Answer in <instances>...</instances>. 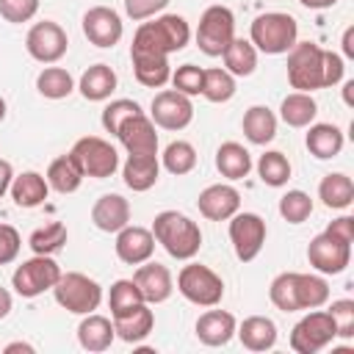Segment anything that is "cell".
Here are the masks:
<instances>
[{
  "instance_id": "1",
  "label": "cell",
  "mask_w": 354,
  "mask_h": 354,
  "mask_svg": "<svg viewBox=\"0 0 354 354\" xmlns=\"http://www.w3.org/2000/svg\"><path fill=\"white\" fill-rule=\"evenodd\" d=\"M191 41V28L180 14H163L152 22H141L133 44H130V61L136 80L147 88H160L171 77L169 55L183 50Z\"/></svg>"
},
{
  "instance_id": "2",
  "label": "cell",
  "mask_w": 354,
  "mask_h": 354,
  "mask_svg": "<svg viewBox=\"0 0 354 354\" xmlns=\"http://www.w3.org/2000/svg\"><path fill=\"white\" fill-rule=\"evenodd\" d=\"M343 58L332 50H321L313 41H296L288 50V83L299 91L329 88L343 80Z\"/></svg>"
},
{
  "instance_id": "3",
  "label": "cell",
  "mask_w": 354,
  "mask_h": 354,
  "mask_svg": "<svg viewBox=\"0 0 354 354\" xmlns=\"http://www.w3.org/2000/svg\"><path fill=\"white\" fill-rule=\"evenodd\" d=\"M268 296H271V304L282 313L315 310L329 301V285L324 277H315V274L282 271L271 279Z\"/></svg>"
},
{
  "instance_id": "4",
  "label": "cell",
  "mask_w": 354,
  "mask_h": 354,
  "mask_svg": "<svg viewBox=\"0 0 354 354\" xmlns=\"http://www.w3.org/2000/svg\"><path fill=\"white\" fill-rule=\"evenodd\" d=\"M152 235L174 260H191L202 246L199 224L180 210H160L152 221Z\"/></svg>"
},
{
  "instance_id": "5",
  "label": "cell",
  "mask_w": 354,
  "mask_h": 354,
  "mask_svg": "<svg viewBox=\"0 0 354 354\" xmlns=\"http://www.w3.org/2000/svg\"><path fill=\"white\" fill-rule=\"evenodd\" d=\"M249 36H252L254 50L268 53V55H282L299 41V25L290 14L266 11V14L254 17V22L249 28Z\"/></svg>"
},
{
  "instance_id": "6",
  "label": "cell",
  "mask_w": 354,
  "mask_h": 354,
  "mask_svg": "<svg viewBox=\"0 0 354 354\" xmlns=\"http://www.w3.org/2000/svg\"><path fill=\"white\" fill-rule=\"evenodd\" d=\"M55 301L66 310V313H75V315H88L100 307L102 301V288L97 279L80 274V271H69V274H61L55 288Z\"/></svg>"
},
{
  "instance_id": "7",
  "label": "cell",
  "mask_w": 354,
  "mask_h": 354,
  "mask_svg": "<svg viewBox=\"0 0 354 354\" xmlns=\"http://www.w3.org/2000/svg\"><path fill=\"white\" fill-rule=\"evenodd\" d=\"M177 290L196 307H216L224 299V282L221 277L202 266V263H188L177 274Z\"/></svg>"
},
{
  "instance_id": "8",
  "label": "cell",
  "mask_w": 354,
  "mask_h": 354,
  "mask_svg": "<svg viewBox=\"0 0 354 354\" xmlns=\"http://www.w3.org/2000/svg\"><path fill=\"white\" fill-rule=\"evenodd\" d=\"M72 158L77 160L83 177H97V180H105L111 177L116 169H119V152L113 144H108L105 138L100 136H83L72 144Z\"/></svg>"
},
{
  "instance_id": "9",
  "label": "cell",
  "mask_w": 354,
  "mask_h": 354,
  "mask_svg": "<svg viewBox=\"0 0 354 354\" xmlns=\"http://www.w3.org/2000/svg\"><path fill=\"white\" fill-rule=\"evenodd\" d=\"M235 39V17L227 6H207L199 17L196 44L205 55H221Z\"/></svg>"
},
{
  "instance_id": "10",
  "label": "cell",
  "mask_w": 354,
  "mask_h": 354,
  "mask_svg": "<svg viewBox=\"0 0 354 354\" xmlns=\"http://www.w3.org/2000/svg\"><path fill=\"white\" fill-rule=\"evenodd\" d=\"M58 277H61V266L50 254H36L22 266H17L11 285L22 299H33V296H41L44 290H53Z\"/></svg>"
},
{
  "instance_id": "11",
  "label": "cell",
  "mask_w": 354,
  "mask_h": 354,
  "mask_svg": "<svg viewBox=\"0 0 354 354\" xmlns=\"http://www.w3.org/2000/svg\"><path fill=\"white\" fill-rule=\"evenodd\" d=\"M337 337L335 321L329 315V310H313L307 313L290 332V348L296 354H315L321 348H326L332 340Z\"/></svg>"
},
{
  "instance_id": "12",
  "label": "cell",
  "mask_w": 354,
  "mask_h": 354,
  "mask_svg": "<svg viewBox=\"0 0 354 354\" xmlns=\"http://www.w3.org/2000/svg\"><path fill=\"white\" fill-rule=\"evenodd\" d=\"M25 47H28L30 58H36L39 64H55V61H61L66 55L69 36H66V30L58 22L44 19V22H36L28 30Z\"/></svg>"
},
{
  "instance_id": "13",
  "label": "cell",
  "mask_w": 354,
  "mask_h": 354,
  "mask_svg": "<svg viewBox=\"0 0 354 354\" xmlns=\"http://www.w3.org/2000/svg\"><path fill=\"white\" fill-rule=\"evenodd\" d=\"M266 235H268L266 221L257 213H235L230 221V241H232L235 257L241 263H249L260 254Z\"/></svg>"
},
{
  "instance_id": "14",
  "label": "cell",
  "mask_w": 354,
  "mask_h": 354,
  "mask_svg": "<svg viewBox=\"0 0 354 354\" xmlns=\"http://www.w3.org/2000/svg\"><path fill=\"white\" fill-rule=\"evenodd\" d=\"M149 119L163 127V130H183L191 124L194 119V105H191V97L174 91V88H166V91H158L152 97V105H149Z\"/></svg>"
},
{
  "instance_id": "15",
  "label": "cell",
  "mask_w": 354,
  "mask_h": 354,
  "mask_svg": "<svg viewBox=\"0 0 354 354\" xmlns=\"http://www.w3.org/2000/svg\"><path fill=\"white\" fill-rule=\"evenodd\" d=\"M307 260L321 274H340L351 263V243H346V241H340V238H335L324 230L321 235H315L310 241Z\"/></svg>"
},
{
  "instance_id": "16",
  "label": "cell",
  "mask_w": 354,
  "mask_h": 354,
  "mask_svg": "<svg viewBox=\"0 0 354 354\" xmlns=\"http://www.w3.org/2000/svg\"><path fill=\"white\" fill-rule=\"evenodd\" d=\"M124 33L122 17L108 6H94L83 14V36L94 47H113Z\"/></svg>"
},
{
  "instance_id": "17",
  "label": "cell",
  "mask_w": 354,
  "mask_h": 354,
  "mask_svg": "<svg viewBox=\"0 0 354 354\" xmlns=\"http://www.w3.org/2000/svg\"><path fill=\"white\" fill-rule=\"evenodd\" d=\"M116 138L127 149V155H158V133L155 122L141 111L124 119L116 130Z\"/></svg>"
},
{
  "instance_id": "18",
  "label": "cell",
  "mask_w": 354,
  "mask_h": 354,
  "mask_svg": "<svg viewBox=\"0 0 354 354\" xmlns=\"http://www.w3.org/2000/svg\"><path fill=\"white\" fill-rule=\"evenodd\" d=\"M196 207L207 221H227V218H232L238 213L241 194H238V188H232L227 183H216V185H207L199 194Z\"/></svg>"
},
{
  "instance_id": "19",
  "label": "cell",
  "mask_w": 354,
  "mask_h": 354,
  "mask_svg": "<svg viewBox=\"0 0 354 354\" xmlns=\"http://www.w3.org/2000/svg\"><path fill=\"white\" fill-rule=\"evenodd\" d=\"M116 257L122 260V263H127V266H141V263H147L149 257H152V252H155V235H152V230H144V227H133V224H127V227H122L119 232H116Z\"/></svg>"
},
{
  "instance_id": "20",
  "label": "cell",
  "mask_w": 354,
  "mask_h": 354,
  "mask_svg": "<svg viewBox=\"0 0 354 354\" xmlns=\"http://www.w3.org/2000/svg\"><path fill=\"white\" fill-rule=\"evenodd\" d=\"M133 282L138 285V290H141V296H144L147 304H160V301H166V299L171 296V290H174L171 271H169L166 266H160V263H152V260H147V263H141V266L136 268Z\"/></svg>"
},
{
  "instance_id": "21",
  "label": "cell",
  "mask_w": 354,
  "mask_h": 354,
  "mask_svg": "<svg viewBox=\"0 0 354 354\" xmlns=\"http://www.w3.org/2000/svg\"><path fill=\"white\" fill-rule=\"evenodd\" d=\"M91 221L102 232H119L130 224V202L119 194H102L91 207Z\"/></svg>"
},
{
  "instance_id": "22",
  "label": "cell",
  "mask_w": 354,
  "mask_h": 354,
  "mask_svg": "<svg viewBox=\"0 0 354 354\" xmlns=\"http://www.w3.org/2000/svg\"><path fill=\"white\" fill-rule=\"evenodd\" d=\"M152 326H155V313L149 310L147 301H141V304L113 315V332L124 343H141L152 332Z\"/></svg>"
},
{
  "instance_id": "23",
  "label": "cell",
  "mask_w": 354,
  "mask_h": 354,
  "mask_svg": "<svg viewBox=\"0 0 354 354\" xmlns=\"http://www.w3.org/2000/svg\"><path fill=\"white\" fill-rule=\"evenodd\" d=\"M235 315L227 310H207L196 318V337L205 346H227L235 335Z\"/></svg>"
},
{
  "instance_id": "24",
  "label": "cell",
  "mask_w": 354,
  "mask_h": 354,
  "mask_svg": "<svg viewBox=\"0 0 354 354\" xmlns=\"http://www.w3.org/2000/svg\"><path fill=\"white\" fill-rule=\"evenodd\" d=\"M158 174H160V160L158 155H127L124 166H122V177H124V185L130 191H149L155 183H158Z\"/></svg>"
},
{
  "instance_id": "25",
  "label": "cell",
  "mask_w": 354,
  "mask_h": 354,
  "mask_svg": "<svg viewBox=\"0 0 354 354\" xmlns=\"http://www.w3.org/2000/svg\"><path fill=\"white\" fill-rule=\"evenodd\" d=\"M116 332H113V324L105 318V315H97V313H88L80 324H77V343L86 348V351H108L111 343H113Z\"/></svg>"
},
{
  "instance_id": "26",
  "label": "cell",
  "mask_w": 354,
  "mask_h": 354,
  "mask_svg": "<svg viewBox=\"0 0 354 354\" xmlns=\"http://www.w3.org/2000/svg\"><path fill=\"white\" fill-rule=\"evenodd\" d=\"M235 335L241 337L243 348L249 351H268L277 343V324L266 315H249L241 326H235Z\"/></svg>"
},
{
  "instance_id": "27",
  "label": "cell",
  "mask_w": 354,
  "mask_h": 354,
  "mask_svg": "<svg viewBox=\"0 0 354 354\" xmlns=\"http://www.w3.org/2000/svg\"><path fill=\"white\" fill-rule=\"evenodd\" d=\"M307 127L310 130H307L304 144H307V149H310L313 158L329 160V158L340 155V149H343V133H340V127H335L329 122H318V124H307Z\"/></svg>"
},
{
  "instance_id": "28",
  "label": "cell",
  "mask_w": 354,
  "mask_h": 354,
  "mask_svg": "<svg viewBox=\"0 0 354 354\" xmlns=\"http://www.w3.org/2000/svg\"><path fill=\"white\" fill-rule=\"evenodd\" d=\"M11 199L17 207H39L47 194H50V185H47V177L39 174V171H22L19 177L11 180Z\"/></svg>"
},
{
  "instance_id": "29",
  "label": "cell",
  "mask_w": 354,
  "mask_h": 354,
  "mask_svg": "<svg viewBox=\"0 0 354 354\" xmlns=\"http://www.w3.org/2000/svg\"><path fill=\"white\" fill-rule=\"evenodd\" d=\"M216 169L227 180H243L252 171V155L238 141H224L216 149Z\"/></svg>"
},
{
  "instance_id": "30",
  "label": "cell",
  "mask_w": 354,
  "mask_h": 354,
  "mask_svg": "<svg viewBox=\"0 0 354 354\" xmlns=\"http://www.w3.org/2000/svg\"><path fill=\"white\" fill-rule=\"evenodd\" d=\"M80 94L88 100V102H102L113 94L116 88V72L108 66V64H94L88 66L83 75H80V83H77Z\"/></svg>"
},
{
  "instance_id": "31",
  "label": "cell",
  "mask_w": 354,
  "mask_h": 354,
  "mask_svg": "<svg viewBox=\"0 0 354 354\" xmlns=\"http://www.w3.org/2000/svg\"><path fill=\"white\" fill-rule=\"evenodd\" d=\"M243 136L257 144V147H266L268 141H274L277 136V116L271 108L266 105H252L246 113H243Z\"/></svg>"
},
{
  "instance_id": "32",
  "label": "cell",
  "mask_w": 354,
  "mask_h": 354,
  "mask_svg": "<svg viewBox=\"0 0 354 354\" xmlns=\"http://www.w3.org/2000/svg\"><path fill=\"white\" fill-rule=\"evenodd\" d=\"M318 199L332 210H346L354 202V183L343 171H332L318 185Z\"/></svg>"
},
{
  "instance_id": "33",
  "label": "cell",
  "mask_w": 354,
  "mask_h": 354,
  "mask_svg": "<svg viewBox=\"0 0 354 354\" xmlns=\"http://www.w3.org/2000/svg\"><path fill=\"white\" fill-rule=\"evenodd\" d=\"M80 183H83V171H80L77 160L72 158V152L55 158V160L47 166V185H50L53 191H58V194H72V191L80 188Z\"/></svg>"
},
{
  "instance_id": "34",
  "label": "cell",
  "mask_w": 354,
  "mask_h": 354,
  "mask_svg": "<svg viewBox=\"0 0 354 354\" xmlns=\"http://www.w3.org/2000/svg\"><path fill=\"white\" fill-rule=\"evenodd\" d=\"M221 58H224V69L232 77H249L257 66V50L246 39H232L227 44V50L221 53Z\"/></svg>"
},
{
  "instance_id": "35",
  "label": "cell",
  "mask_w": 354,
  "mask_h": 354,
  "mask_svg": "<svg viewBox=\"0 0 354 354\" xmlns=\"http://www.w3.org/2000/svg\"><path fill=\"white\" fill-rule=\"evenodd\" d=\"M315 113H318V105L307 91H293L279 105V116L288 127H307V124H313Z\"/></svg>"
},
{
  "instance_id": "36",
  "label": "cell",
  "mask_w": 354,
  "mask_h": 354,
  "mask_svg": "<svg viewBox=\"0 0 354 354\" xmlns=\"http://www.w3.org/2000/svg\"><path fill=\"white\" fill-rule=\"evenodd\" d=\"M36 88L47 100H64L75 91V80L64 66H44L36 77Z\"/></svg>"
},
{
  "instance_id": "37",
  "label": "cell",
  "mask_w": 354,
  "mask_h": 354,
  "mask_svg": "<svg viewBox=\"0 0 354 354\" xmlns=\"http://www.w3.org/2000/svg\"><path fill=\"white\" fill-rule=\"evenodd\" d=\"M66 238H69L66 224H61V221H50V224H44V227L33 230L28 243H30L33 254H55L58 249H64Z\"/></svg>"
},
{
  "instance_id": "38",
  "label": "cell",
  "mask_w": 354,
  "mask_h": 354,
  "mask_svg": "<svg viewBox=\"0 0 354 354\" xmlns=\"http://www.w3.org/2000/svg\"><path fill=\"white\" fill-rule=\"evenodd\" d=\"M257 174H260V180L266 185L279 188V185H285L290 180V160L282 152H277V149L263 152L260 160H257Z\"/></svg>"
},
{
  "instance_id": "39",
  "label": "cell",
  "mask_w": 354,
  "mask_h": 354,
  "mask_svg": "<svg viewBox=\"0 0 354 354\" xmlns=\"http://www.w3.org/2000/svg\"><path fill=\"white\" fill-rule=\"evenodd\" d=\"M163 169L169 171V174H188L194 166H196V149H194V144H188V141H171L166 149H163Z\"/></svg>"
},
{
  "instance_id": "40",
  "label": "cell",
  "mask_w": 354,
  "mask_h": 354,
  "mask_svg": "<svg viewBox=\"0 0 354 354\" xmlns=\"http://www.w3.org/2000/svg\"><path fill=\"white\" fill-rule=\"evenodd\" d=\"M235 94V77L227 69H205L202 97L210 102H227Z\"/></svg>"
},
{
  "instance_id": "41",
  "label": "cell",
  "mask_w": 354,
  "mask_h": 354,
  "mask_svg": "<svg viewBox=\"0 0 354 354\" xmlns=\"http://www.w3.org/2000/svg\"><path fill=\"white\" fill-rule=\"evenodd\" d=\"M310 213H313V199H310V194H304V191H288V194H282L279 196V216L288 221V224H301V221H307L310 218Z\"/></svg>"
},
{
  "instance_id": "42",
  "label": "cell",
  "mask_w": 354,
  "mask_h": 354,
  "mask_svg": "<svg viewBox=\"0 0 354 354\" xmlns=\"http://www.w3.org/2000/svg\"><path fill=\"white\" fill-rule=\"evenodd\" d=\"M144 296L138 290V285L133 279H116L111 285V293H108V307H111V315H119L136 304H141Z\"/></svg>"
},
{
  "instance_id": "43",
  "label": "cell",
  "mask_w": 354,
  "mask_h": 354,
  "mask_svg": "<svg viewBox=\"0 0 354 354\" xmlns=\"http://www.w3.org/2000/svg\"><path fill=\"white\" fill-rule=\"evenodd\" d=\"M171 86L174 91L185 94V97H194V94H202V83H205V69L196 66V64H183L171 72Z\"/></svg>"
},
{
  "instance_id": "44",
  "label": "cell",
  "mask_w": 354,
  "mask_h": 354,
  "mask_svg": "<svg viewBox=\"0 0 354 354\" xmlns=\"http://www.w3.org/2000/svg\"><path fill=\"white\" fill-rule=\"evenodd\" d=\"M133 113H141V105H138L136 100H113V102H108V105L102 108V127H105L111 136H116L119 124H122L124 119H130Z\"/></svg>"
},
{
  "instance_id": "45",
  "label": "cell",
  "mask_w": 354,
  "mask_h": 354,
  "mask_svg": "<svg viewBox=\"0 0 354 354\" xmlns=\"http://www.w3.org/2000/svg\"><path fill=\"white\" fill-rule=\"evenodd\" d=\"M39 11V0H0V17L11 25L33 19Z\"/></svg>"
},
{
  "instance_id": "46",
  "label": "cell",
  "mask_w": 354,
  "mask_h": 354,
  "mask_svg": "<svg viewBox=\"0 0 354 354\" xmlns=\"http://www.w3.org/2000/svg\"><path fill=\"white\" fill-rule=\"evenodd\" d=\"M329 315L335 321L337 337H351L354 335V301L351 299H337L329 307Z\"/></svg>"
},
{
  "instance_id": "47",
  "label": "cell",
  "mask_w": 354,
  "mask_h": 354,
  "mask_svg": "<svg viewBox=\"0 0 354 354\" xmlns=\"http://www.w3.org/2000/svg\"><path fill=\"white\" fill-rule=\"evenodd\" d=\"M166 6H169V0H124V14L133 22H141V19L160 14Z\"/></svg>"
},
{
  "instance_id": "48",
  "label": "cell",
  "mask_w": 354,
  "mask_h": 354,
  "mask_svg": "<svg viewBox=\"0 0 354 354\" xmlns=\"http://www.w3.org/2000/svg\"><path fill=\"white\" fill-rule=\"evenodd\" d=\"M19 246H22V238H19L17 227H11V224H0V266L17 260Z\"/></svg>"
},
{
  "instance_id": "49",
  "label": "cell",
  "mask_w": 354,
  "mask_h": 354,
  "mask_svg": "<svg viewBox=\"0 0 354 354\" xmlns=\"http://www.w3.org/2000/svg\"><path fill=\"white\" fill-rule=\"evenodd\" d=\"M326 232L335 235V238H340V241H346V243H351L354 241V218L351 216H340V218L329 221Z\"/></svg>"
},
{
  "instance_id": "50",
  "label": "cell",
  "mask_w": 354,
  "mask_h": 354,
  "mask_svg": "<svg viewBox=\"0 0 354 354\" xmlns=\"http://www.w3.org/2000/svg\"><path fill=\"white\" fill-rule=\"evenodd\" d=\"M11 180H14V169L8 160H0V196L11 188Z\"/></svg>"
},
{
  "instance_id": "51",
  "label": "cell",
  "mask_w": 354,
  "mask_h": 354,
  "mask_svg": "<svg viewBox=\"0 0 354 354\" xmlns=\"http://www.w3.org/2000/svg\"><path fill=\"white\" fill-rule=\"evenodd\" d=\"M343 53L346 58H354V28H346L343 33Z\"/></svg>"
},
{
  "instance_id": "52",
  "label": "cell",
  "mask_w": 354,
  "mask_h": 354,
  "mask_svg": "<svg viewBox=\"0 0 354 354\" xmlns=\"http://www.w3.org/2000/svg\"><path fill=\"white\" fill-rule=\"evenodd\" d=\"M11 313V293L6 288H0V318H6Z\"/></svg>"
},
{
  "instance_id": "53",
  "label": "cell",
  "mask_w": 354,
  "mask_h": 354,
  "mask_svg": "<svg viewBox=\"0 0 354 354\" xmlns=\"http://www.w3.org/2000/svg\"><path fill=\"white\" fill-rule=\"evenodd\" d=\"M304 8H315V11H321V8H332L337 0H299Z\"/></svg>"
},
{
  "instance_id": "54",
  "label": "cell",
  "mask_w": 354,
  "mask_h": 354,
  "mask_svg": "<svg viewBox=\"0 0 354 354\" xmlns=\"http://www.w3.org/2000/svg\"><path fill=\"white\" fill-rule=\"evenodd\" d=\"M3 351H6V354H14V351H25V354H33V346H28V343H19V340H17V343H8Z\"/></svg>"
},
{
  "instance_id": "55",
  "label": "cell",
  "mask_w": 354,
  "mask_h": 354,
  "mask_svg": "<svg viewBox=\"0 0 354 354\" xmlns=\"http://www.w3.org/2000/svg\"><path fill=\"white\" fill-rule=\"evenodd\" d=\"M343 100H346V105H354V80H348L343 86Z\"/></svg>"
},
{
  "instance_id": "56",
  "label": "cell",
  "mask_w": 354,
  "mask_h": 354,
  "mask_svg": "<svg viewBox=\"0 0 354 354\" xmlns=\"http://www.w3.org/2000/svg\"><path fill=\"white\" fill-rule=\"evenodd\" d=\"M3 119H6V100L0 97V122H3Z\"/></svg>"
}]
</instances>
